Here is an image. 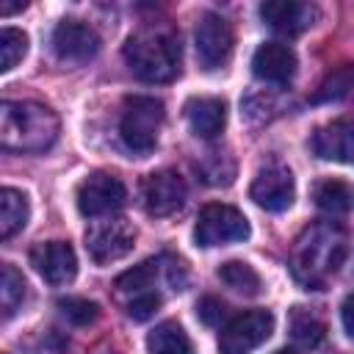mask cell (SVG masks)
<instances>
[{"mask_svg":"<svg viewBox=\"0 0 354 354\" xmlns=\"http://www.w3.org/2000/svg\"><path fill=\"white\" fill-rule=\"evenodd\" d=\"M346 232L335 221H318L307 227L290 252V274L307 290L324 288V282L340 268L346 257Z\"/></svg>","mask_w":354,"mask_h":354,"instance_id":"cell-1","label":"cell"},{"mask_svg":"<svg viewBox=\"0 0 354 354\" xmlns=\"http://www.w3.org/2000/svg\"><path fill=\"white\" fill-rule=\"evenodd\" d=\"M130 72L144 83H169L180 75L183 47L171 25H144L127 36L122 50Z\"/></svg>","mask_w":354,"mask_h":354,"instance_id":"cell-2","label":"cell"},{"mask_svg":"<svg viewBox=\"0 0 354 354\" xmlns=\"http://www.w3.org/2000/svg\"><path fill=\"white\" fill-rule=\"evenodd\" d=\"M61 122L53 108L33 100H6L0 105V144L8 152H44L55 144Z\"/></svg>","mask_w":354,"mask_h":354,"instance_id":"cell-3","label":"cell"},{"mask_svg":"<svg viewBox=\"0 0 354 354\" xmlns=\"http://www.w3.org/2000/svg\"><path fill=\"white\" fill-rule=\"evenodd\" d=\"M166 111L163 102L155 97L133 94L122 105V119H119V138L127 152L144 158L158 147V136L163 127Z\"/></svg>","mask_w":354,"mask_h":354,"instance_id":"cell-4","label":"cell"},{"mask_svg":"<svg viewBox=\"0 0 354 354\" xmlns=\"http://www.w3.org/2000/svg\"><path fill=\"white\" fill-rule=\"evenodd\" d=\"M246 238H249V221L238 207L213 202L199 210L196 224H194L196 246L213 249V246H227V243H238Z\"/></svg>","mask_w":354,"mask_h":354,"instance_id":"cell-5","label":"cell"},{"mask_svg":"<svg viewBox=\"0 0 354 354\" xmlns=\"http://www.w3.org/2000/svg\"><path fill=\"white\" fill-rule=\"evenodd\" d=\"M274 332V315L268 310H249L230 318L218 332V354H249L266 343Z\"/></svg>","mask_w":354,"mask_h":354,"instance_id":"cell-6","label":"cell"},{"mask_svg":"<svg viewBox=\"0 0 354 354\" xmlns=\"http://www.w3.org/2000/svg\"><path fill=\"white\" fill-rule=\"evenodd\" d=\"M133 243H136V227L122 216L94 221L86 230V252L100 266L122 260L124 254H130Z\"/></svg>","mask_w":354,"mask_h":354,"instance_id":"cell-7","label":"cell"},{"mask_svg":"<svg viewBox=\"0 0 354 354\" xmlns=\"http://www.w3.org/2000/svg\"><path fill=\"white\" fill-rule=\"evenodd\" d=\"M124 199H127V188L111 171H94V174L83 177L77 191H75L77 210L83 216H88V218L116 213L124 205Z\"/></svg>","mask_w":354,"mask_h":354,"instance_id":"cell-8","label":"cell"},{"mask_svg":"<svg viewBox=\"0 0 354 354\" xmlns=\"http://www.w3.org/2000/svg\"><path fill=\"white\" fill-rule=\"evenodd\" d=\"M194 41H196V58L205 69H221L235 50V33L232 25L221 17V14H202L194 30Z\"/></svg>","mask_w":354,"mask_h":354,"instance_id":"cell-9","label":"cell"},{"mask_svg":"<svg viewBox=\"0 0 354 354\" xmlns=\"http://www.w3.org/2000/svg\"><path fill=\"white\" fill-rule=\"evenodd\" d=\"M249 196L263 210H271V213L288 210L293 205V196H296V180H293L288 166L268 163L254 174V180L249 185Z\"/></svg>","mask_w":354,"mask_h":354,"instance_id":"cell-10","label":"cell"},{"mask_svg":"<svg viewBox=\"0 0 354 354\" xmlns=\"http://www.w3.org/2000/svg\"><path fill=\"white\" fill-rule=\"evenodd\" d=\"M185 196H188L185 180L171 169L152 171L141 183V205L149 216H158V218L177 213L185 205Z\"/></svg>","mask_w":354,"mask_h":354,"instance_id":"cell-11","label":"cell"},{"mask_svg":"<svg viewBox=\"0 0 354 354\" xmlns=\"http://www.w3.org/2000/svg\"><path fill=\"white\" fill-rule=\"evenodd\" d=\"M53 53L58 61L66 64H83L100 53V36L91 25L80 19H61L53 30Z\"/></svg>","mask_w":354,"mask_h":354,"instance_id":"cell-12","label":"cell"},{"mask_svg":"<svg viewBox=\"0 0 354 354\" xmlns=\"http://www.w3.org/2000/svg\"><path fill=\"white\" fill-rule=\"evenodd\" d=\"M30 266L50 285H69L77 274V257L66 241L36 243L30 249Z\"/></svg>","mask_w":354,"mask_h":354,"instance_id":"cell-13","label":"cell"},{"mask_svg":"<svg viewBox=\"0 0 354 354\" xmlns=\"http://www.w3.org/2000/svg\"><path fill=\"white\" fill-rule=\"evenodd\" d=\"M313 152L321 160L332 163H354V119L343 116L321 124L310 138Z\"/></svg>","mask_w":354,"mask_h":354,"instance_id":"cell-14","label":"cell"},{"mask_svg":"<svg viewBox=\"0 0 354 354\" xmlns=\"http://www.w3.org/2000/svg\"><path fill=\"white\" fill-rule=\"evenodd\" d=\"M260 17L277 33L299 36V33H304L315 22L318 11H315V6L299 3V0H266L260 6Z\"/></svg>","mask_w":354,"mask_h":354,"instance_id":"cell-15","label":"cell"},{"mask_svg":"<svg viewBox=\"0 0 354 354\" xmlns=\"http://www.w3.org/2000/svg\"><path fill=\"white\" fill-rule=\"evenodd\" d=\"M296 53L282 41H266L252 55V72L266 83H288L296 75Z\"/></svg>","mask_w":354,"mask_h":354,"instance_id":"cell-16","label":"cell"},{"mask_svg":"<svg viewBox=\"0 0 354 354\" xmlns=\"http://www.w3.org/2000/svg\"><path fill=\"white\" fill-rule=\"evenodd\" d=\"M183 111L191 133L199 138H216L227 124V105L218 97H191Z\"/></svg>","mask_w":354,"mask_h":354,"instance_id":"cell-17","label":"cell"},{"mask_svg":"<svg viewBox=\"0 0 354 354\" xmlns=\"http://www.w3.org/2000/svg\"><path fill=\"white\" fill-rule=\"evenodd\" d=\"M30 218V202L19 188L6 185L0 191V235L3 241L14 238Z\"/></svg>","mask_w":354,"mask_h":354,"instance_id":"cell-18","label":"cell"},{"mask_svg":"<svg viewBox=\"0 0 354 354\" xmlns=\"http://www.w3.org/2000/svg\"><path fill=\"white\" fill-rule=\"evenodd\" d=\"M149 354H194V343L188 332L177 321H163L147 335Z\"/></svg>","mask_w":354,"mask_h":354,"instance_id":"cell-19","label":"cell"},{"mask_svg":"<svg viewBox=\"0 0 354 354\" xmlns=\"http://www.w3.org/2000/svg\"><path fill=\"white\" fill-rule=\"evenodd\" d=\"M218 279L230 288V290H235V293H241V296H260L263 293V279H260V274L249 266V263H243V260H227V263H221L218 266Z\"/></svg>","mask_w":354,"mask_h":354,"instance_id":"cell-20","label":"cell"},{"mask_svg":"<svg viewBox=\"0 0 354 354\" xmlns=\"http://www.w3.org/2000/svg\"><path fill=\"white\" fill-rule=\"evenodd\" d=\"M290 337L301 348H315L326 337V324L321 321V315L315 310H310V307H293L290 310Z\"/></svg>","mask_w":354,"mask_h":354,"instance_id":"cell-21","label":"cell"},{"mask_svg":"<svg viewBox=\"0 0 354 354\" xmlns=\"http://www.w3.org/2000/svg\"><path fill=\"white\" fill-rule=\"evenodd\" d=\"M158 266H160V260H144V263L133 266L130 271L119 274L116 282H113L116 293H119V296H127V301H130V299H136V296H141V293L155 290Z\"/></svg>","mask_w":354,"mask_h":354,"instance_id":"cell-22","label":"cell"},{"mask_svg":"<svg viewBox=\"0 0 354 354\" xmlns=\"http://www.w3.org/2000/svg\"><path fill=\"white\" fill-rule=\"evenodd\" d=\"M315 205L326 213H346L351 207V188L343 180H321L315 185Z\"/></svg>","mask_w":354,"mask_h":354,"instance_id":"cell-23","label":"cell"},{"mask_svg":"<svg viewBox=\"0 0 354 354\" xmlns=\"http://www.w3.org/2000/svg\"><path fill=\"white\" fill-rule=\"evenodd\" d=\"M351 86H354V64L337 66V69H332V72L321 80L318 91L313 94V102H332V100H340V97L348 94Z\"/></svg>","mask_w":354,"mask_h":354,"instance_id":"cell-24","label":"cell"},{"mask_svg":"<svg viewBox=\"0 0 354 354\" xmlns=\"http://www.w3.org/2000/svg\"><path fill=\"white\" fill-rule=\"evenodd\" d=\"M25 299V279L22 274L6 263L3 266V277H0V304H3V318H11L17 313V307Z\"/></svg>","mask_w":354,"mask_h":354,"instance_id":"cell-25","label":"cell"},{"mask_svg":"<svg viewBox=\"0 0 354 354\" xmlns=\"http://www.w3.org/2000/svg\"><path fill=\"white\" fill-rule=\"evenodd\" d=\"M28 53V36L19 28L0 30V72H11Z\"/></svg>","mask_w":354,"mask_h":354,"instance_id":"cell-26","label":"cell"},{"mask_svg":"<svg viewBox=\"0 0 354 354\" xmlns=\"http://www.w3.org/2000/svg\"><path fill=\"white\" fill-rule=\"evenodd\" d=\"M58 310H61V315H64L66 321H72L75 326H88V324H94L97 315H100V307H97L94 301L83 299V296H64V299H58Z\"/></svg>","mask_w":354,"mask_h":354,"instance_id":"cell-27","label":"cell"},{"mask_svg":"<svg viewBox=\"0 0 354 354\" xmlns=\"http://www.w3.org/2000/svg\"><path fill=\"white\" fill-rule=\"evenodd\" d=\"M199 171H202V180L210 185H230L232 174H235V163L227 155L207 152V163H202Z\"/></svg>","mask_w":354,"mask_h":354,"instance_id":"cell-28","label":"cell"},{"mask_svg":"<svg viewBox=\"0 0 354 354\" xmlns=\"http://www.w3.org/2000/svg\"><path fill=\"white\" fill-rule=\"evenodd\" d=\"M160 301H163L160 293H158V290H149V293H141V296L124 301V310H127V315H130L133 321H147V318L155 315V310L160 307Z\"/></svg>","mask_w":354,"mask_h":354,"instance_id":"cell-29","label":"cell"},{"mask_svg":"<svg viewBox=\"0 0 354 354\" xmlns=\"http://www.w3.org/2000/svg\"><path fill=\"white\" fill-rule=\"evenodd\" d=\"M196 315H199L202 324L216 326V324H221V318H224V301L216 299V296H205V299L196 301Z\"/></svg>","mask_w":354,"mask_h":354,"instance_id":"cell-30","label":"cell"},{"mask_svg":"<svg viewBox=\"0 0 354 354\" xmlns=\"http://www.w3.org/2000/svg\"><path fill=\"white\" fill-rule=\"evenodd\" d=\"M340 324H343L346 335L354 340V293H348L340 304Z\"/></svg>","mask_w":354,"mask_h":354,"instance_id":"cell-31","label":"cell"},{"mask_svg":"<svg viewBox=\"0 0 354 354\" xmlns=\"http://www.w3.org/2000/svg\"><path fill=\"white\" fill-rule=\"evenodd\" d=\"M22 8H25V3H0V14L3 17L14 14V11H22Z\"/></svg>","mask_w":354,"mask_h":354,"instance_id":"cell-32","label":"cell"},{"mask_svg":"<svg viewBox=\"0 0 354 354\" xmlns=\"http://www.w3.org/2000/svg\"><path fill=\"white\" fill-rule=\"evenodd\" d=\"M274 354H296L293 348H279V351H274Z\"/></svg>","mask_w":354,"mask_h":354,"instance_id":"cell-33","label":"cell"}]
</instances>
